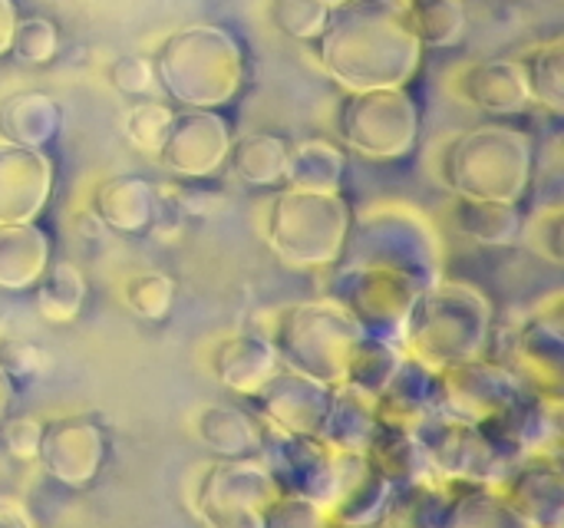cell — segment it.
<instances>
[{
  "instance_id": "cell-9",
  "label": "cell",
  "mask_w": 564,
  "mask_h": 528,
  "mask_svg": "<svg viewBox=\"0 0 564 528\" xmlns=\"http://www.w3.org/2000/svg\"><path fill=\"white\" fill-rule=\"evenodd\" d=\"M281 486L261 460H218L202 470L192 509L205 526L264 528Z\"/></svg>"
},
{
  "instance_id": "cell-27",
  "label": "cell",
  "mask_w": 564,
  "mask_h": 528,
  "mask_svg": "<svg viewBox=\"0 0 564 528\" xmlns=\"http://www.w3.org/2000/svg\"><path fill=\"white\" fill-rule=\"evenodd\" d=\"M347 155L327 139H307L288 149L284 182L291 188H314V192H337L344 185Z\"/></svg>"
},
{
  "instance_id": "cell-8",
  "label": "cell",
  "mask_w": 564,
  "mask_h": 528,
  "mask_svg": "<svg viewBox=\"0 0 564 528\" xmlns=\"http://www.w3.org/2000/svg\"><path fill=\"white\" fill-rule=\"evenodd\" d=\"M340 136L350 152L373 162H397L416 149L420 109L406 86L357 89L340 106Z\"/></svg>"
},
{
  "instance_id": "cell-25",
  "label": "cell",
  "mask_w": 564,
  "mask_h": 528,
  "mask_svg": "<svg viewBox=\"0 0 564 528\" xmlns=\"http://www.w3.org/2000/svg\"><path fill=\"white\" fill-rule=\"evenodd\" d=\"M456 228L486 248H512L522 235V212L516 202L492 198H459L456 202Z\"/></svg>"
},
{
  "instance_id": "cell-7",
  "label": "cell",
  "mask_w": 564,
  "mask_h": 528,
  "mask_svg": "<svg viewBox=\"0 0 564 528\" xmlns=\"http://www.w3.org/2000/svg\"><path fill=\"white\" fill-rule=\"evenodd\" d=\"M347 265H377L410 274L420 288L443 281V248L430 218H423L410 205L370 208L350 225L344 258Z\"/></svg>"
},
{
  "instance_id": "cell-24",
  "label": "cell",
  "mask_w": 564,
  "mask_h": 528,
  "mask_svg": "<svg viewBox=\"0 0 564 528\" xmlns=\"http://www.w3.org/2000/svg\"><path fill=\"white\" fill-rule=\"evenodd\" d=\"M195 433L218 460H258L264 423H254L238 407L212 403L195 417Z\"/></svg>"
},
{
  "instance_id": "cell-12",
  "label": "cell",
  "mask_w": 564,
  "mask_h": 528,
  "mask_svg": "<svg viewBox=\"0 0 564 528\" xmlns=\"http://www.w3.org/2000/svg\"><path fill=\"white\" fill-rule=\"evenodd\" d=\"M231 139V126L218 109H182L172 116L155 159L178 179H212L228 162Z\"/></svg>"
},
{
  "instance_id": "cell-21",
  "label": "cell",
  "mask_w": 564,
  "mask_h": 528,
  "mask_svg": "<svg viewBox=\"0 0 564 528\" xmlns=\"http://www.w3.org/2000/svg\"><path fill=\"white\" fill-rule=\"evenodd\" d=\"M380 430L377 397L360 390L357 384L344 380L330 390L327 417L321 423V440L344 453H367Z\"/></svg>"
},
{
  "instance_id": "cell-26",
  "label": "cell",
  "mask_w": 564,
  "mask_h": 528,
  "mask_svg": "<svg viewBox=\"0 0 564 528\" xmlns=\"http://www.w3.org/2000/svg\"><path fill=\"white\" fill-rule=\"evenodd\" d=\"M288 149L291 146L281 136H274V132H245V136L231 139L228 162H231L235 175L245 185L268 188V185H281L284 182Z\"/></svg>"
},
{
  "instance_id": "cell-4",
  "label": "cell",
  "mask_w": 564,
  "mask_h": 528,
  "mask_svg": "<svg viewBox=\"0 0 564 528\" xmlns=\"http://www.w3.org/2000/svg\"><path fill=\"white\" fill-rule=\"evenodd\" d=\"M492 341V304L482 291L459 281H436L423 288L410 308L403 351L430 370L486 357Z\"/></svg>"
},
{
  "instance_id": "cell-28",
  "label": "cell",
  "mask_w": 564,
  "mask_h": 528,
  "mask_svg": "<svg viewBox=\"0 0 564 528\" xmlns=\"http://www.w3.org/2000/svg\"><path fill=\"white\" fill-rule=\"evenodd\" d=\"M3 139L43 149L59 129V106L46 93H17L0 109Z\"/></svg>"
},
{
  "instance_id": "cell-39",
  "label": "cell",
  "mask_w": 564,
  "mask_h": 528,
  "mask_svg": "<svg viewBox=\"0 0 564 528\" xmlns=\"http://www.w3.org/2000/svg\"><path fill=\"white\" fill-rule=\"evenodd\" d=\"M324 522H330V516L314 499L291 489H281L264 516V528H314Z\"/></svg>"
},
{
  "instance_id": "cell-11",
  "label": "cell",
  "mask_w": 564,
  "mask_h": 528,
  "mask_svg": "<svg viewBox=\"0 0 564 528\" xmlns=\"http://www.w3.org/2000/svg\"><path fill=\"white\" fill-rule=\"evenodd\" d=\"M529 394L522 374L506 364L476 357L440 374L436 410L456 423L489 427L499 423Z\"/></svg>"
},
{
  "instance_id": "cell-45",
  "label": "cell",
  "mask_w": 564,
  "mask_h": 528,
  "mask_svg": "<svg viewBox=\"0 0 564 528\" xmlns=\"http://www.w3.org/2000/svg\"><path fill=\"white\" fill-rule=\"evenodd\" d=\"M0 526H33V516L23 509L20 499L0 496Z\"/></svg>"
},
{
  "instance_id": "cell-23",
  "label": "cell",
  "mask_w": 564,
  "mask_h": 528,
  "mask_svg": "<svg viewBox=\"0 0 564 528\" xmlns=\"http://www.w3.org/2000/svg\"><path fill=\"white\" fill-rule=\"evenodd\" d=\"M50 265V235L36 222H0V288L30 291Z\"/></svg>"
},
{
  "instance_id": "cell-40",
  "label": "cell",
  "mask_w": 564,
  "mask_h": 528,
  "mask_svg": "<svg viewBox=\"0 0 564 528\" xmlns=\"http://www.w3.org/2000/svg\"><path fill=\"white\" fill-rule=\"evenodd\" d=\"M109 83L122 93V96H149L159 89V79H155V66H152V56H142V53H119L112 63H109Z\"/></svg>"
},
{
  "instance_id": "cell-47",
  "label": "cell",
  "mask_w": 564,
  "mask_h": 528,
  "mask_svg": "<svg viewBox=\"0 0 564 528\" xmlns=\"http://www.w3.org/2000/svg\"><path fill=\"white\" fill-rule=\"evenodd\" d=\"M10 403H13V377H10L7 367L0 364V423H3V417H7V410H10Z\"/></svg>"
},
{
  "instance_id": "cell-16",
  "label": "cell",
  "mask_w": 564,
  "mask_h": 528,
  "mask_svg": "<svg viewBox=\"0 0 564 528\" xmlns=\"http://www.w3.org/2000/svg\"><path fill=\"white\" fill-rule=\"evenodd\" d=\"M456 93L476 106L486 116L496 119H509V116H522L532 106V86H529V73L522 60H479L469 63L466 69H459L456 76Z\"/></svg>"
},
{
  "instance_id": "cell-3",
  "label": "cell",
  "mask_w": 564,
  "mask_h": 528,
  "mask_svg": "<svg viewBox=\"0 0 564 528\" xmlns=\"http://www.w3.org/2000/svg\"><path fill=\"white\" fill-rule=\"evenodd\" d=\"M535 146L529 132L486 122L453 136L440 159L436 172L456 198H492V202H522L532 185Z\"/></svg>"
},
{
  "instance_id": "cell-13",
  "label": "cell",
  "mask_w": 564,
  "mask_h": 528,
  "mask_svg": "<svg viewBox=\"0 0 564 528\" xmlns=\"http://www.w3.org/2000/svg\"><path fill=\"white\" fill-rule=\"evenodd\" d=\"M106 450H109L106 433L93 420L59 417L43 427L36 460L43 463L46 476L56 479L59 486L83 489L99 476V470L106 463Z\"/></svg>"
},
{
  "instance_id": "cell-36",
  "label": "cell",
  "mask_w": 564,
  "mask_h": 528,
  "mask_svg": "<svg viewBox=\"0 0 564 528\" xmlns=\"http://www.w3.org/2000/svg\"><path fill=\"white\" fill-rule=\"evenodd\" d=\"M172 116H175L172 106H165V103H159V99H145V103H139V106H132V109L126 112L122 132H126V139H129L142 155H152V159H155L159 149H162V142H165V136H169Z\"/></svg>"
},
{
  "instance_id": "cell-18",
  "label": "cell",
  "mask_w": 564,
  "mask_h": 528,
  "mask_svg": "<svg viewBox=\"0 0 564 528\" xmlns=\"http://www.w3.org/2000/svg\"><path fill=\"white\" fill-rule=\"evenodd\" d=\"M502 496L519 526H562V456H525Z\"/></svg>"
},
{
  "instance_id": "cell-30",
  "label": "cell",
  "mask_w": 564,
  "mask_h": 528,
  "mask_svg": "<svg viewBox=\"0 0 564 528\" xmlns=\"http://www.w3.org/2000/svg\"><path fill=\"white\" fill-rule=\"evenodd\" d=\"M413 26L423 50H449L459 46L469 30L466 0H410Z\"/></svg>"
},
{
  "instance_id": "cell-41",
  "label": "cell",
  "mask_w": 564,
  "mask_h": 528,
  "mask_svg": "<svg viewBox=\"0 0 564 528\" xmlns=\"http://www.w3.org/2000/svg\"><path fill=\"white\" fill-rule=\"evenodd\" d=\"M185 225H188V212L178 198V188L175 185L155 188V205H152V222H149L152 235L159 241H175L185 231Z\"/></svg>"
},
{
  "instance_id": "cell-38",
  "label": "cell",
  "mask_w": 564,
  "mask_h": 528,
  "mask_svg": "<svg viewBox=\"0 0 564 528\" xmlns=\"http://www.w3.org/2000/svg\"><path fill=\"white\" fill-rule=\"evenodd\" d=\"M13 56L23 60V63H33V66H43L56 56L59 50V33H56V23L46 20V17H23L17 20V30H13V43H10Z\"/></svg>"
},
{
  "instance_id": "cell-48",
  "label": "cell",
  "mask_w": 564,
  "mask_h": 528,
  "mask_svg": "<svg viewBox=\"0 0 564 528\" xmlns=\"http://www.w3.org/2000/svg\"><path fill=\"white\" fill-rule=\"evenodd\" d=\"M327 7H337V3H344V0H324Z\"/></svg>"
},
{
  "instance_id": "cell-17",
  "label": "cell",
  "mask_w": 564,
  "mask_h": 528,
  "mask_svg": "<svg viewBox=\"0 0 564 528\" xmlns=\"http://www.w3.org/2000/svg\"><path fill=\"white\" fill-rule=\"evenodd\" d=\"M509 367L516 374H529L539 390L562 394V294L512 334Z\"/></svg>"
},
{
  "instance_id": "cell-33",
  "label": "cell",
  "mask_w": 564,
  "mask_h": 528,
  "mask_svg": "<svg viewBox=\"0 0 564 528\" xmlns=\"http://www.w3.org/2000/svg\"><path fill=\"white\" fill-rule=\"evenodd\" d=\"M403 354H406V351L397 347V344H387V341H377V337H364L360 347H357L354 357H350L347 380L357 384L360 390L380 397V390L390 384L393 370L400 367Z\"/></svg>"
},
{
  "instance_id": "cell-29",
  "label": "cell",
  "mask_w": 564,
  "mask_h": 528,
  "mask_svg": "<svg viewBox=\"0 0 564 528\" xmlns=\"http://www.w3.org/2000/svg\"><path fill=\"white\" fill-rule=\"evenodd\" d=\"M36 288V311L50 324H69L79 317L86 304V278L73 261H50L40 274Z\"/></svg>"
},
{
  "instance_id": "cell-10",
  "label": "cell",
  "mask_w": 564,
  "mask_h": 528,
  "mask_svg": "<svg viewBox=\"0 0 564 528\" xmlns=\"http://www.w3.org/2000/svg\"><path fill=\"white\" fill-rule=\"evenodd\" d=\"M420 291L410 274L377 265H340L330 281V298L360 321L364 334L397 347H403L406 317Z\"/></svg>"
},
{
  "instance_id": "cell-15",
  "label": "cell",
  "mask_w": 564,
  "mask_h": 528,
  "mask_svg": "<svg viewBox=\"0 0 564 528\" xmlns=\"http://www.w3.org/2000/svg\"><path fill=\"white\" fill-rule=\"evenodd\" d=\"M53 195V162L36 146L0 139V222H36Z\"/></svg>"
},
{
  "instance_id": "cell-14",
  "label": "cell",
  "mask_w": 564,
  "mask_h": 528,
  "mask_svg": "<svg viewBox=\"0 0 564 528\" xmlns=\"http://www.w3.org/2000/svg\"><path fill=\"white\" fill-rule=\"evenodd\" d=\"M330 390H334L330 384H321L297 370L278 367L264 380V387L254 394V403L261 407L264 427H274V430L294 433V437H317L321 423L327 417Z\"/></svg>"
},
{
  "instance_id": "cell-32",
  "label": "cell",
  "mask_w": 564,
  "mask_h": 528,
  "mask_svg": "<svg viewBox=\"0 0 564 528\" xmlns=\"http://www.w3.org/2000/svg\"><path fill=\"white\" fill-rule=\"evenodd\" d=\"M564 43L558 40H549L542 46H535L522 63H525V73H529V86H532V103L545 106L549 112H558L564 109Z\"/></svg>"
},
{
  "instance_id": "cell-44",
  "label": "cell",
  "mask_w": 564,
  "mask_h": 528,
  "mask_svg": "<svg viewBox=\"0 0 564 528\" xmlns=\"http://www.w3.org/2000/svg\"><path fill=\"white\" fill-rule=\"evenodd\" d=\"M17 360H3V367H7V374L13 377H36L40 370H43V357L33 351V347H26V344H17L13 351H10Z\"/></svg>"
},
{
  "instance_id": "cell-34",
  "label": "cell",
  "mask_w": 564,
  "mask_h": 528,
  "mask_svg": "<svg viewBox=\"0 0 564 528\" xmlns=\"http://www.w3.org/2000/svg\"><path fill=\"white\" fill-rule=\"evenodd\" d=\"M122 301L139 321H165L175 304V281L165 271H139L126 281Z\"/></svg>"
},
{
  "instance_id": "cell-31",
  "label": "cell",
  "mask_w": 564,
  "mask_h": 528,
  "mask_svg": "<svg viewBox=\"0 0 564 528\" xmlns=\"http://www.w3.org/2000/svg\"><path fill=\"white\" fill-rule=\"evenodd\" d=\"M390 496H393V483L370 463V470L350 486V493L330 513V522H347V526L383 522L387 506H390Z\"/></svg>"
},
{
  "instance_id": "cell-35",
  "label": "cell",
  "mask_w": 564,
  "mask_h": 528,
  "mask_svg": "<svg viewBox=\"0 0 564 528\" xmlns=\"http://www.w3.org/2000/svg\"><path fill=\"white\" fill-rule=\"evenodd\" d=\"M327 17H330V7L324 0H271L268 3L271 26L301 43H314L324 33Z\"/></svg>"
},
{
  "instance_id": "cell-5",
  "label": "cell",
  "mask_w": 564,
  "mask_h": 528,
  "mask_svg": "<svg viewBox=\"0 0 564 528\" xmlns=\"http://www.w3.org/2000/svg\"><path fill=\"white\" fill-rule=\"evenodd\" d=\"M354 225L350 202L337 192L284 188L264 208V241L288 265L301 271L334 268L344 258Z\"/></svg>"
},
{
  "instance_id": "cell-1",
  "label": "cell",
  "mask_w": 564,
  "mask_h": 528,
  "mask_svg": "<svg viewBox=\"0 0 564 528\" xmlns=\"http://www.w3.org/2000/svg\"><path fill=\"white\" fill-rule=\"evenodd\" d=\"M423 53L410 0H344L317 36L321 69L347 93L410 86Z\"/></svg>"
},
{
  "instance_id": "cell-22",
  "label": "cell",
  "mask_w": 564,
  "mask_h": 528,
  "mask_svg": "<svg viewBox=\"0 0 564 528\" xmlns=\"http://www.w3.org/2000/svg\"><path fill=\"white\" fill-rule=\"evenodd\" d=\"M436 394H440V374L430 370L413 354H403V360L393 370L390 384L377 397L380 423L410 430L413 423H420L426 413L436 410Z\"/></svg>"
},
{
  "instance_id": "cell-19",
  "label": "cell",
  "mask_w": 564,
  "mask_h": 528,
  "mask_svg": "<svg viewBox=\"0 0 564 528\" xmlns=\"http://www.w3.org/2000/svg\"><path fill=\"white\" fill-rule=\"evenodd\" d=\"M281 367L268 331H238L215 344L212 374L215 380L241 397H254L264 380Z\"/></svg>"
},
{
  "instance_id": "cell-46",
  "label": "cell",
  "mask_w": 564,
  "mask_h": 528,
  "mask_svg": "<svg viewBox=\"0 0 564 528\" xmlns=\"http://www.w3.org/2000/svg\"><path fill=\"white\" fill-rule=\"evenodd\" d=\"M17 7L13 0H0V56L10 53V43H13V30H17Z\"/></svg>"
},
{
  "instance_id": "cell-2",
  "label": "cell",
  "mask_w": 564,
  "mask_h": 528,
  "mask_svg": "<svg viewBox=\"0 0 564 528\" xmlns=\"http://www.w3.org/2000/svg\"><path fill=\"white\" fill-rule=\"evenodd\" d=\"M155 79L185 109L228 106L245 86V50L218 23H188L172 30L155 56Z\"/></svg>"
},
{
  "instance_id": "cell-43",
  "label": "cell",
  "mask_w": 564,
  "mask_h": 528,
  "mask_svg": "<svg viewBox=\"0 0 564 528\" xmlns=\"http://www.w3.org/2000/svg\"><path fill=\"white\" fill-rule=\"evenodd\" d=\"M178 198L188 212V218H208L225 208V192L212 188L208 179H185V185H175Z\"/></svg>"
},
{
  "instance_id": "cell-42",
  "label": "cell",
  "mask_w": 564,
  "mask_h": 528,
  "mask_svg": "<svg viewBox=\"0 0 564 528\" xmlns=\"http://www.w3.org/2000/svg\"><path fill=\"white\" fill-rule=\"evenodd\" d=\"M40 440H43V423L36 417H17L3 423V446L13 460H36L40 453Z\"/></svg>"
},
{
  "instance_id": "cell-20",
  "label": "cell",
  "mask_w": 564,
  "mask_h": 528,
  "mask_svg": "<svg viewBox=\"0 0 564 528\" xmlns=\"http://www.w3.org/2000/svg\"><path fill=\"white\" fill-rule=\"evenodd\" d=\"M155 185L142 175H106L93 185L89 212L106 231L135 235L145 231L152 222Z\"/></svg>"
},
{
  "instance_id": "cell-37",
  "label": "cell",
  "mask_w": 564,
  "mask_h": 528,
  "mask_svg": "<svg viewBox=\"0 0 564 528\" xmlns=\"http://www.w3.org/2000/svg\"><path fill=\"white\" fill-rule=\"evenodd\" d=\"M519 241H525V248L535 251L539 258L562 265V202L542 205L529 218H522Z\"/></svg>"
},
{
  "instance_id": "cell-6",
  "label": "cell",
  "mask_w": 564,
  "mask_h": 528,
  "mask_svg": "<svg viewBox=\"0 0 564 528\" xmlns=\"http://www.w3.org/2000/svg\"><path fill=\"white\" fill-rule=\"evenodd\" d=\"M268 337L281 367L337 387L347 380L350 357L367 334L360 321L337 298L327 294L321 301L281 308L271 317Z\"/></svg>"
}]
</instances>
